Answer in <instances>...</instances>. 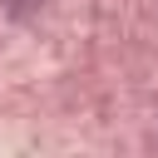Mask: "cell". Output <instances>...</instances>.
Segmentation results:
<instances>
[{
	"label": "cell",
	"mask_w": 158,
	"mask_h": 158,
	"mask_svg": "<svg viewBox=\"0 0 158 158\" xmlns=\"http://www.w3.org/2000/svg\"><path fill=\"white\" fill-rule=\"evenodd\" d=\"M5 5H10V10H20V15H25V10H40V5H44V0H5Z\"/></svg>",
	"instance_id": "1"
}]
</instances>
